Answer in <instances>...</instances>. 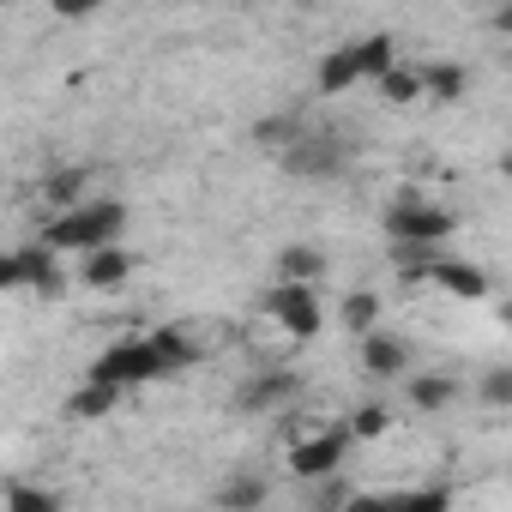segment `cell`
<instances>
[{
  "instance_id": "484cf974",
  "label": "cell",
  "mask_w": 512,
  "mask_h": 512,
  "mask_svg": "<svg viewBox=\"0 0 512 512\" xmlns=\"http://www.w3.org/2000/svg\"><path fill=\"white\" fill-rule=\"evenodd\" d=\"M61 494L55 488H7V512H55Z\"/></svg>"
},
{
  "instance_id": "44dd1931",
  "label": "cell",
  "mask_w": 512,
  "mask_h": 512,
  "mask_svg": "<svg viewBox=\"0 0 512 512\" xmlns=\"http://www.w3.org/2000/svg\"><path fill=\"white\" fill-rule=\"evenodd\" d=\"M356 55H362V73H368V79H380L386 67H398V43H392V31L362 37V43H356Z\"/></svg>"
},
{
  "instance_id": "4316f807",
  "label": "cell",
  "mask_w": 512,
  "mask_h": 512,
  "mask_svg": "<svg viewBox=\"0 0 512 512\" xmlns=\"http://www.w3.org/2000/svg\"><path fill=\"white\" fill-rule=\"evenodd\" d=\"M356 500H362V494H356V488H350V482H344L338 470L314 482V506H356Z\"/></svg>"
},
{
  "instance_id": "ffe728a7",
  "label": "cell",
  "mask_w": 512,
  "mask_h": 512,
  "mask_svg": "<svg viewBox=\"0 0 512 512\" xmlns=\"http://www.w3.org/2000/svg\"><path fill=\"white\" fill-rule=\"evenodd\" d=\"M85 175H91V169H55V175H43V199H49L55 211H73L79 193H85Z\"/></svg>"
},
{
  "instance_id": "8fae6325",
  "label": "cell",
  "mask_w": 512,
  "mask_h": 512,
  "mask_svg": "<svg viewBox=\"0 0 512 512\" xmlns=\"http://www.w3.org/2000/svg\"><path fill=\"white\" fill-rule=\"evenodd\" d=\"M434 284H440L446 296H458V302H482V296L494 290V272H482V266H470V260H440V266H434Z\"/></svg>"
},
{
  "instance_id": "d6986e66",
  "label": "cell",
  "mask_w": 512,
  "mask_h": 512,
  "mask_svg": "<svg viewBox=\"0 0 512 512\" xmlns=\"http://www.w3.org/2000/svg\"><path fill=\"white\" fill-rule=\"evenodd\" d=\"M374 85H380V97H386V103H416V97H428L422 67H386Z\"/></svg>"
},
{
  "instance_id": "4dcf8cb0",
  "label": "cell",
  "mask_w": 512,
  "mask_h": 512,
  "mask_svg": "<svg viewBox=\"0 0 512 512\" xmlns=\"http://www.w3.org/2000/svg\"><path fill=\"white\" fill-rule=\"evenodd\" d=\"M500 326H506V332H512V302H500Z\"/></svg>"
},
{
  "instance_id": "52a82bcc",
  "label": "cell",
  "mask_w": 512,
  "mask_h": 512,
  "mask_svg": "<svg viewBox=\"0 0 512 512\" xmlns=\"http://www.w3.org/2000/svg\"><path fill=\"white\" fill-rule=\"evenodd\" d=\"M266 314L290 332V338H314L320 332V296H314V284H302V278H278V290L266 296Z\"/></svg>"
},
{
  "instance_id": "6da1fadb",
  "label": "cell",
  "mask_w": 512,
  "mask_h": 512,
  "mask_svg": "<svg viewBox=\"0 0 512 512\" xmlns=\"http://www.w3.org/2000/svg\"><path fill=\"white\" fill-rule=\"evenodd\" d=\"M127 235V205L121 199H91V205H73V211H55L43 241H55L61 253H91V247H109Z\"/></svg>"
},
{
  "instance_id": "f1b7e54d",
  "label": "cell",
  "mask_w": 512,
  "mask_h": 512,
  "mask_svg": "<svg viewBox=\"0 0 512 512\" xmlns=\"http://www.w3.org/2000/svg\"><path fill=\"white\" fill-rule=\"evenodd\" d=\"M410 506H452V494L446 488H416V494H404Z\"/></svg>"
},
{
  "instance_id": "5bb4252c",
  "label": "cell",
  "mask_w": 512,
  "mask_h": 512,
  "mask_svg": "<svg viewBox=\"0 0 512 512\" xmlns=\"http://www.w3.org/2000/svg\"><path fill=\"white\" fill-rule=\"evenodd\" d=\"M452 398H458V380H452V374H416V380H410V404H416L422 416H440Z\"/></svg>"
},
{
  "instance_id": "d4e9b609",
  "label": "cell",
  "mask_w": 512,
  "mask_h": 512,
  "mask_svg": "<svg viewBox=\"0 0 512 512\" xmlns=\"http://www.w3.org/2000/svg\"><path fill=\"white\" fill-rule=\"evenodd\" d=\"M302 133H308V127H302L296 115H272V121H260V127H253V139H260V145H278V151H290Z\"/></svg>"
},
{
  "instance_id": "7a4b0ae2",
  "label": "cell",
  "mask_w": 512,
  "mask_h": 512,
  "mask_svg": "<svg viewBox=\"0 0 512 512\" xmlns=\"http://www.w3.org/2000/svg\"><path fill=\"white\" fill-rule=\"evenodd\" d=\"M350 157H356V139H338V133H326V127H308V133L284 151V169H290L296 181H326V175H344Z\"/></svg>"
},
{
  "instance_id": "f546056e",
  "label": "cell",
  "mask_w": 512,
  "mask_h": 512,
  "mask_svg": "<svg viewBox=\"0 0 512 512\" xmlns=\"http://www.w3.org/2000/svg\"><path fill=\"white\" fill-rule=\"evenodd\" d=\"M494 31H500V37H512V0H506L500 13H494Z\"/></svg>"
},
{
  "instance_id": "e0dca14e",
  "label": "cell",
  "mask_w": 512,
  "mask_h": 512,
  "mask_svg": "<svg viewBox=\"0 0 512 512\" xmlns=\"http://www.w3.org/2000/svg\"><path fill=\"white\" fill-rule=\"evenodd\" d=\"M338 326H344V332H356V338H368V332L380 326V296H374V290H356V296H344V308H338Z\"/></svg>"
},
{
  "instance_id": "cb8c5ba5",
  "label": "cell",
  "mask_w": 512,
  "mask_h": 512,
  "mask_svg": "<svg viewBox=\"0 0 512 512\" xmlns=\"http://www.w3.org/2000/svg\"><path fill=\"white\" fill-rule=\"evenodd\" d=\"M476 398H482L488 410H512V368H482Z\"/></svg>"
},
{
  "instance_id": "3957f363",
  "label": "cell",
  "mask_w": 512,
  "mask_h": 512,
  "mask_svg": "<svg viewBox=\"0 0 512 512\" xmlns=\"http://www.w3.org/2000/svg\"><path fill=\"white\" fill-rule=\"evenodd\" d=\"M91 380H115V386H145V380H169V362L163 350L145 338H127V344H109L97 362H91Z\"/></svg>"
},
{
  "instance_id": "7c38bea8",
  "label": "cell",
  "mask_w": 512,
  "mask_h": 512,
  "mask_svg": "<svg viewBox=\"0 0 512 512\" xmlns=\"http://www.w3.org/2000/svg\"><path fill=\"white\" fill-rule=\"evenodd\" d=\"M368 73H362V55H356V43H344V49H332L326 61H320V73H314V85H320V97H344L350 85H362Z\"/></svg>"
},
{
  "instance_id": "ac0fdd59",
  "label": "cell",
  "mask_w": 512,
  "mask_h": 512,
  "mask_svg": "<svg viewBox=\"0 0 512 512\" xmlns=\"http://www.w3.org/2000/svg\"><path fill=\"white\" fill-rule=\"evenodd\" d=\"M151 344L163 350L169 374H181V368H193V362H199V344H193V332H181V326H157V332H151Z\"/></svg>"
},
{
  "instance_id": "7402d4cb",
  "label": "cell",
  "mask_w": 512,
  "mask_h": 512,
  "mask_svg": "<svg viewBox=\"0 0 512 512\" xmlns=\"http://www.w3.org/2000/svg\"><path fill=\"white\" fill-rule=\"evenodd\" d=\"M266 494H272L266 476H229V482L217 488V506H241V512H247V506H266Z\"/></svg>"
},
{
  "instance_id": "1f68e13d",
  "label": "cell",
  "mask_w": 512,
  "mask_h": 512,
  "mask_svg": "<svg viewBox=\"0 0 512 512\" xmlns=\"http://www.w3.org/2000/svg\"><path fill=\"white\" fill-rule=\"evenodd\" d=\"M500 175H506V181H512V151H506V157H500Z\"/></svg>"
},
{
  "instance_id": "ba28073f",
  "label": "cell",
  "mask_w": 512,
  "mask_h": 512,
  "mask_svg": "<svg viewBox=\"0 0 512 512\" xmlns=\"http://www.w3.org/2000/svg\"><path fill=\"white\" fill-rule=\"evenodd\" d=\"M302 392V374L296 368H260L241 392H235V410H247V416H260V410H284L290 398Z\"/></svg>"
},
{
  "instance_id": "5b68a950",
  "label": "cell",
  "mask_w": 512,
  "mask_h": 512,
  "mask_svg": "<svg viewBox=\"0 0 512 512\" xmlns=\"http://www.w3.org/2000/svg\"><path fill=\"white\" fill-rule=\"evenodd\" d=\"M380 223H386L392 241H446L458 229V217L446 205H434V199H392L380 211Z\"/></svg>"
},
{
  "instance_id": "83f0119b",
  "label": "cell",
  "mask_w": 512,
  "mask_h": 512,
  "mask_svg": "<svg viewBox=\"0 0 512 512\" xmlns=\"http://www.w3.org/2000/svg\"><path fill=\"white\" fill-rule=\"evenodd\" d=\"M97 7H103V0H49V13H55V19H91Z\"/></svg>"
},
{
  "instance_id": "9c48e42d",
  "label": "cell",
  "mask_w": 512,
  "mask_h": 512,
  "mask_svg": "<svg viewBox=\"0 0 512 512\" xmlns=\"http://www.w3.org/2000/svg\"><path fill=\"white\" fill-rule=\"evenodd\" d=\"M404 368H410V350H404V338H392V332H368L362 338V374L368 380H404Z\"/></svg>"
},
{
  "instance_id": "30bf717a",
  "label": "cell",
  "mask_w": 512,
  "mask_h": 512,
  "mask_svg": "<svg viewBox=\"0 0 512 512\" xmlns=\"http://www.w3.org/2000/svg\"><path fill=\"white\" fill-rule=\"evenodd\" d=\"M79 278H85L91 290H121V284L133 278V253L115 247V241H109V247H91L85 266H79Z\"/></svg>"
},
{
  "instance_id": "603a6c76",
  "label": "cell",
  "mask_w": 512,
  "mask_h": 512,
  "mask_svg": "<svg viewBox=\"0 0 512 512\" xmlns=\"http://www.w3.org/2000/svg\"><path fill=\"white\" fill-rule=\"evenodd\" d=\"M350 428H356V440H380V434L392 428V410H386L380 398H368V404L350 410Z\"/></svg>"
},
{
  "instance_id": "8992f818",
  "label": "cell",
  "mask_w": 512,
  "mask_h": 512,
  "mask_svg": "<svg viewBox=\"0 0 512 512\" xmlns=\"http://www.w3.org/2000/svg\"><path fill=\"white\" fill-rule=\"evenodd\" d=\"M350 446H356V428H350V422L320 428V434H308V440H290V470H296L302 482H320V476H332V470L350 458Z\"/></svg>"
},
{
  "instance_id": "277c9868",
  "label": "cell",
  "mask_w": 512,
  "mask_h": 512,
  "mask_svg": "<svg viewBox=\"0 0 512 512\" xmlns=\"http://www.w3.org/2000/svg\"><path fill=\"white\" fill-rule=\"evenodd\" d=\"M0 284L7 290H43V296H61V247L55 241H31L19 253H7L0 260Z\"/></svg>"
},
{
  "instance_id": "9a60e30c",
  "label": "cell",
  "mask_w": 512,
  "mask_h": 512,
  "mask_svg": "<svg viewBox=\"0 0 512 512\" xmlns=\"http://www.w3.org/2000/svg\"><path fill=\"white\" fill-rule=\"evenodd\" d=\"M422 85H428L434 103H458L464 85H470V73H464L458 61H428V67H422Z\"/></svg>"
},
{
  "instance_id": "2e32d148",
  "label": "cell",
  "mask_w": 512,
  "mask_h": 512,
  "mask_svg": "<svg viewBox=\"0 0 512 512\" xmlns=\"http://www.w3.org/2000/svg\"><path fill=\"white\" fill-rule=\"evenodd\" d=\"M320 272H326V253H320V247H308V241H296V247H284V253H278V278L320 284Z\"/></svg>"
},
{
  "instance_id": "4fadbf2b",
  "label": "cell",
  "mask_w": 512,
  "mask_h": 512,
  "mask_svg": "<svg viewBox=\"0 0 512 512\" xmlns=\"http://www.w3.org/2000/svg\"><path fill=\"white\" fill-rule=\"evenodd\" d=\"M127 386H115V380H85L73 398H67V416L73 422H97V416H109L115 410V398H121Z\"/></svg>"
}]
</instances>
